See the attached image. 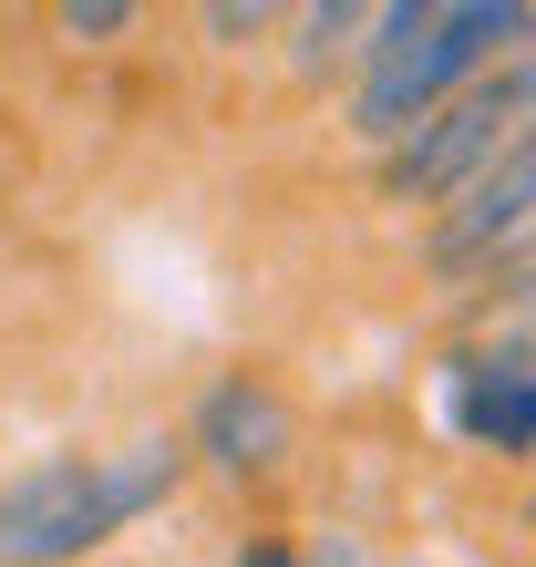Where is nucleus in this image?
<instances>
[{
	"label": "nucleus",
	"instance_id": "9",
	"mask_svg": "<svg viewBox=\"0 0 536 567\" xmlns=\"http://www.w3.org/2000/svg\"><path fill=\"white\" fill-rule=\"evenodd\" d=\"M196 31H207L217 52H248V42H268V31H279V11H268V0H207V11H196Z\"/></svg>",
	"mask_w": 536,
	"mask_h": 567
},
{
	"label": "nucleus",
	"instance_id": "10",
	"mask_svg": "<svg viewBox=\"0 0 536 567\" xmlns=\"http://www.w3.org/2000/svg\"><path fill=\"white\" fill-rule=\"evenodd\" d=\"M52 31H62V42H124V31H134V0H62Z\"/></svg>",
	"mask_w": 536,
	"mask_h": 567
},
{
	"label": "nucleus",
	"instance_id": "2",
	"mask_svg": "<svg viewBox=\"0 0 536 567\" xmlns=\"http://www.w3.org/2000/svg\"><path fill=\"white\" fill-rule=\"evenodd\" d=\"M176 475H186V433L21 464V475H0V567H83L114 526H134L155 495H176Z\"/></svg>",
	"mask_w": 536,
	"mask_h": 567
},
{
	"label": "nucleus",
	"instance_id": "11",
	"mask_svg": "<svg viewBox=\"0 0 536 567\" xmlns=\"http://www.w3.org/2000/svg\"><path fill=\"white\" fill-rule=\"evenodd\" d=\"M238 567H299V547H289V537H248Z\"/></svg>",
	"mask_w": 536,
	"mask_h": 567
},
{
	"label": "nucleus",
	"instance_id": "1",
	"mask_svg": "<svg viewBox=\"0 0 536 567\" xmlns=\"http://www.w3.org/2000/svg\"><path fill=\"white\" fill-rule=\"evenodd\" d=\"M526 31H536L526 0H392V11H372V31L351 52L361 62L351 73V135L372 155H392L444 93H464Z\"/></svg>",
	"mask_w": 536,
	"mask_h": 567
},
{
	"label": "nucleus",
	"instance_id": "12",
	"mask_svg": "<svg viewBox=\"0 0 536 567\" xmlns=\"http://www.w3.org/2000/svg\"><path fill=\"white\" fill-rule=\"evenodd\" d=\"M495 341H506V351L526 361V372H536V320H516V330H495Z\"/></svg>",
	"mask_w": 536,
	"mask_h": 567
},
{
	"label": "nucleus",
	"instance_id": "5",
	"mask_svg": "<svg viewBox=\"0 0 536 567\" xmlns=\"http://www.w3.org/2000/svg\"><path fill=\"white\" fill-rule=\"evenodd\" d=\"M186 454H207L227 485H268V475L299 454V413L279 403V382H268V372H227L207 403H196Z\"/></svg>",
	"mask_w": 536,
	"mask_h": 567
},
{
	"label": "nucleus",
	"instance_id": "3",
	"mask_svg": "<svg viewBox=\"0 0 536 567\" xmlns=\"http://www.w3.org/2000/svg\"><path fill=\"white\" fill-rule=\"evenodd\" d=\"M526 124H536V31H526V42H506L475 83L444 93V104H433L413 135L382 155V207H433V217H444L454 196L526 135Z\"/></svg>",
	"mask_w": 536,
	"mask_h": 567
},
{
	"label": "nucleus",
	"instance_id": "13",
	"mask_svg": "<svg viewBox=\"0 0 536 567\" xmlns=\"http://www.w3.org/2000/svg\"><path fill=\"white\" fill-rule=\"evenodd\" d=\"M526 537H536V495H526Z\"/></svg>",
	"mask_w": 536,
	"mask_h": 567
},
{
	"label": "nucleus",
	"instance_id": "8",
	"mask_svg": "<svg viewBox=\"0 0 536 567\" xmlns=\"http://www.w3.org/2000/svg\"><path fill=\"white\" fill-rule=\"evenodd\" d=\"M475 310H485V320H506V330L536 320V238H516V248L475 279Z\"/></svg>",
	"mask_w": 536,
	"mask_h": 567
},
{
	"label": "nucleus",
	"instance_id": "6",
	"mask_svg": "<svg viewBox=\"0 0 536 567\" xmlns=\"http://www.w3.org/2000/svg\"><path fill=\"white\" fill-rule=\"evenodd\" d=\"M444 403H454V433H464V444H485V454H506V464L536 454V372H526L506 341L464 351L454 372H444Z\"/></svg>",
	"mask_w": 536,
	"mask_h": 567
},
{
	"label": "nucleus",
	"instance_id": "7",
	"mask_svg": "<svg viewBox=\"0 0 536 567\" xmlns=\"http://www.w3.org/2000/svg\"><path fill=\"white\" fill-rule=\"evenodd\" d=\"M289 31H299V42H289V62H299V73H330V62H351L361 52V31H372V11H361V0H310V11H289Z\"/></svg>",
	"mask_w": 536,
	"mask_h": 567
},
{
	"label": "nucleus",
	"instance_id": "4",
	"mask_svg": "<svg viewBox=\"0 0 536 567\" xmlns=\"http://www.w3.org/2000/svg\"><path fill=\"white\" fill-rule=\"evenodd\" d=\"M516 238H536V124L485 165L475 186L454 196L444 217H433V238H423V269L444 279V289H475L495 258H506Z\"/></svg>",
	"mask_w": 536,
	"mask_h": 567
}]
</instances>
